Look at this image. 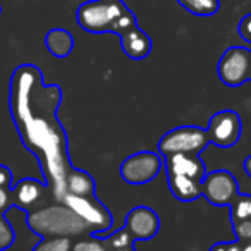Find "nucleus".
<instances>
[{
	"label": "nucleus",
	"mask_w": 251,
	"mask_h": 251,
	"mask_svg": "<svg viewBox=\"0 0 251 251\" xmlns=\"http://www.w3.org/2000/svg\"><path fill=\"white\" fill-rule=\"evenodd\" d=\"M208 251H230V243H217Z\"/></svg>",
	"instance_id": "a878e982"
},
{
	"label": "nucleus",
	"mask_w": 251,
	"mask_h": 251,
	"mask_svg": "<svg viewBox=\"0 0 251 251\" xmlns=\"http://www.w3.org/2000/svg\"><path fill=\"white\" fill-rule=\"evenodd\" d=\"M248 81H251V73H250V79H248Z\"/></svg>",
	"instance_id": "2f4dec72"
},
{
	"label": "nucleus",
	"mask_w": 251,
	"mask_h": 251,
	"mask_svg": "<svg viewBox=\"0 0 251 251\" xmlns=\"http://www.w3.org/2000/svg\"><path fill=\"white\" fill-rule=\"evenodd\" d=\"M179 5L198 18H208L219 12L220 0H177Z\"/></svg>",
	"instance_id": "dca6fc26"
},
{
	"label": "nucleus",
	"mask_w": 251,
	"mask_h": 251,
	"mask_svg": "<svg viewBox=\"0 0 251 251\" xmlns=\"http://www.w3.org/2000/svg\"><path fill=\"white\" fill-rule=\"evenodd\" d=\"M43 191H45V186L40 181H36V179H23L14 188H11L12 201L18 206H21V208H29V206L40 201Z\"/></svg>",
	"instance_id": "f8f14e48"
},
{
	"label": "nucleus",
	"mask_w": 251,
	"mask_h": 251,
	"mask_svg": "<svg viewBox=\"0 0 251 251\" xmlns=\"http://www.w3.org/2000/svg\"><path fill=\"white\" fill-rule=\"evenodd\" d=\"M124 229L134 241H150L160 229V219L148 206H134L124 220Z\"/></svg>",
	"instance_id": "1a4fd4ad"
},
{
	"label": "nucleus",
	"mask_w": 251,
	"mask_h": 251,
	"mask_svg": "<svg viewBox=\"0 0 251 251\" xmlns=\"http://www.w3.org/2000/svg\"><path fill=\"white\" fill-rule=\"evenodd\" d=\"M76 21L88 33H114L117 36L138 25L136 16L122 0H88L77 7Z\"/></svg>",
	"instance_id": "f257e3e1"
},
{
	"label": "nucleus",
	"mask_w": 251,
	"mask_h": 251,
	"mask_svg": "<svg viewBox=\"0 0 251 251\" xmlns=\"http://www.w3.org/2000/svg\"><path fill=\"white\" fill-rule=\"evenodd\" d=\"M217 73L227 86L236 88L244 84L251 73V50L244 47H229L220 57Z\"/></svg>",
	"instance_id": "39448f33"
},
{
	"label": "nucleus",
	"mask_w": 251,
	"mask_h": 251,
	"mask_svg": "<svg viewBox=\"0 0 251 251\" xmlns=\"http://www.w3.org/2000/svg\"><path fill=\"white\" fill-rule=\"evenodd\" d=\"M205 131L212 145L219 148H230L241 138V119L234 110H220L210 117Z\"/></svg>",
	"instance_id": "0eeeda50"
},
{
	"label": "nucleus",
	"mask_w": 251,
	"mask_h": 251,
	"mask_svg": "<svg viewBox=\"0 0 251 251\" xmlns=\"http://www.w3.org/2000/svg\"><path fill=\"white\" fill-rule=\"evenodd\" d=\"M103 243L107 246V251H112V250H121V248H127V246H134L136 241L133 239L129 232L126 229H121L117 232L110 234V236L103 237Z\"/></svg>",
	"instance_id": "6ab92c4d"
},
{
	"label": "nucleus",
	"mask_w": 251,
	"mask_h": 251,
	"mask_svg": "<svg viewBox=\"0 0 251 251\" xmlns=\"http://www.w3.org/2000/svg\"><path fill=\"white\" fill-rule=\"evenodd\" d=\"M243 244V251H251V241H248V243H241Z\"/></svg>",
	"instance_id": "c85d7f7f"
},
{
	"label": "nucleus",
	"mask_w": 251,
	"mask_h": 251,
	"mask_svg": "<svg viewBox=\"0 0 251 251\" xmlns=\"http://www.w3.org/2000/svg\"><path fill=\"white\" fill-rule=\"evenodd\" d=\"M122 52L133 60H143L151 52V40L141 28L133 26L119 35Z\"/></svg>",
	"instance_id": "9b49d317"
},
{
	"label": "nucleus",
	"mask_w": 251,
	"mask_h": 251,
	"mask_svg": "<svg viewBox=\"0 0 251 251\" xmlns=\"http://www.w3.org/2000/svg\"><path fill=\"white\" fill-rule=\"evenodd\" d=\"M28 227L40 237L77 236L86 230V224L69 206H50L35 213H28Z\"/></svg>",
	"instance_id": "f03ea898"
},
{
	"label": "nucleus",
	"mask_w": 251,
	"mask_h": 251,
	"mask_svg": "<svg viewBox=\"0 0 251 251\" xmlns=\"http://www.w3.org/2000/svg\"><path fill=\"white\" fill-rule=\"evenodd\" d=\"M64 193L74 196H95V181L90 174L83 171H67L64 179ZM62 193V195H64Z\"/></svg>",
	"instance_id": "4468645a"
},
{
	"label": "nucleus",
	"mask_w": 251,
	"mask_h": 251,
	"mask_svg": "<svg viewBox=\"0 0 251 251\" xmlns=\"http://www.w3.org/2000/svg\"><path fill=\"white\" fill-rule=\"evenodd\" d=\"M71 251H107L103 239H97V237H88V239H81L71 246Z\"/></svg>",
	"instance_id": "412c9836"
},
{
	"label": "nucleus",
	"mask_w": 251,
	"mask_h": 251,
	"mask_svg": "<svg viewBox=\"0 0 251 251\" xmlns=\"http://www.w3.org/2000/svg\"><path fill=\"white\" fill-rule=\"evenodd\" d=\"M244 172H246L248 177L251 179V155L250 157H246V160H244Z\"/></svg>",
	"instance_id": "bb28decb"
},
{
	"label": "nucleus",
	"mask_w": 251,
	"mask_h": 251,
	"mask_svg": "<svg viewBox=\"0 0 251 251\" xmlns=\"http://www.w3.org/2000/svg\"><path fill=\"white\" fill-rule=\"evenodd\" d=\"M71 246H73L71 237H45L36 244L33 251H71Z\"/></svg>",
	"instance_id": "a211bd4d"
},
{
	"label": "nucleus",
	"mask_w": 251,
	"mask_h": 251,
	"mask_svg": "<svg viewBox=\"0 0 251 251\" xmlns=\"http://www.w3.org/2000/svg\"><path fill=\"white\" fill-rule=\"evenodd\" d=\"M165 171L167 174L174 176H186L195 181H203L206 176V169L203 160L198 155L189 153H172L165 157Z\"/></svg>",
	"instance_id": "9d476101"
},
{
	"label": "nucleus",
	"mask_w": 251,
	"mask_h": 251,
	"mask_svg": "<svg viewBox=\"0 0 251 251\" xmlns=\"http://www.w3.org/2000/svg\"><path fill=\"white\" fill-rule=\"evenodd\" d=\"M14 239H16L14 229L7 222L4 213H0V251H5L7 248H11Z\"/></svg>",
	"instance_id": "aec40b11"
},
{
	"label": "nucleus",
	"mask_w": 251,
	"mask_h": 251,
	"mask_svg": "<svg viewBox=\"0 0 251 251\" xmlns=\"http://www.w3.org/2000/svg\"><path fill=\"white\" fill-rule=\"evenodd\" d=\"M162 158L153 151H138L121 164V177L133 186H141L155 179L160 172Z\"/></svg>",
	"instance_id": "423d86ee"
},
{
	"label": "nucleus",
	"mask_w": 251,
	"mask_h": 251,
	"mask_svg": "<svg viewBox=\"0 0 251 251\" xmlns=\"http://www.w3.org/2000/svg\"><path fill=\"white\" fill-rule=\"evenodd\" d=\"M232 229H234V236H236V239L239 241V243H248V241H251V219L232 222Z\"/></svg>",
	"instance_id": "4be33fe9"
},
{
	"label": "nucleus",
	"mask_w": 251,
	"mask_h": 251,
	"mask_svg": "<svg viewBox=\"0 0 251 251\" xmlns=\"http://www.w3.org/2000/svg\"><path fill=\"white\" fill-rule=\"evenodd\" d=\"M210 145L206 131L196 126H181L169 131L158 141V153L167 157L172 153L200 155Z\"/></svg>",
	"instance_id": "7ed1b4c3"
},
{
	"label": "nucleus",
	"mask_w": 251,
	"mask_h": 251,
	"mask_svg": "<svg viewBox=\"0 0 251 251\" xmlns=\"http://www.w3.org/2000/svg\"><path fill=\"white\" fill-rule=\"evenodd\" d=\"M45 47L53 57L66 59L74 49V40L67 29L53 28L45 35Z\"/></svg>",
	"instance_id": "2eb2a0df"
},
{
	"label": "nucleus",
	"mask_w": 251,
	"mask_h": 251,
	"mask_svg": "<svg viewBox=\"0 0 251 251\" xmlns=\"http://www.w3.org/2000/svg\"><path fill=\"white\" fill-rule=\"evenodd\" d=\"M12 203V195L9 188H0V213H4Z\"/></svg>",
	"instance_id": "b1692460"
},
{
	"label": "nucleus",
	"mask_w": 251,
	"mask_h": 251,
	"mask_svg": "<svg viewBox=\"0 0 251 251\" xmlns=\"http://www.w3.org/2000/svg\"><path fill=\"white\" fill-rule=\"evenodd\" d=\"M237 33L244 42L251 43V14H246L237 25Z\"/></svg>",
	"instance_id": "5701e85b"
},
{
	"label": "nucleus",
	"mask_w": 251,
	"mask_h": 251,
	"mask_svg": "<svg viewBox=\"0 0 251 251\" xmlns=\"http://www.w3.org/2000/svg\"><path fill=\"white\" fill-rule=\"evenodd\" d=\"M112 251H134V246H127V248H121V250H112Z\"/></svg>",
	"instance_id": "c756f323"
},
{
	"label": "nucleus",
	"mask_w": 251,
	"mask_h": 251,
	"mask_svg": "<svg viewBox=\"0 0 251 251\" xmlns=\"http://www.w3.org/2000/svg\"><path fill=\"white\" fill-rule=\"evenodd\" d=\"M230 251H243V244H241L239 241H236V243H230Z\"/></svg>",
	"instance_id": "cd10ccee"
},
{
	"label": "nucleus",
	"mask_w": 251,
	"mask_h": 251,
	"mask_svg": "<svg viewBox=\"0 0 251 251\" xmlns=\"http://www.w3.org/2000/svg\"><path fill=\"white\" fill-rule=\"evenodd\" d=\"M167 182L171 193L179 200V201H195L201 196V182L195 181L191 177H186V176H174L167 174Z\"/></svg>",
	"instance_id": "ddd939ff"
},
{
	"label": "nucleus",
	"mask_w": 251,
	"mask_h": 251,
	"mask_svg": "<svg viewBox=\"0 0 251 251\" xmlns=\"http://www.w3.org/2000/svg\"><path fill=\"white\" fill-rule=\"evenodd\" d=\"M201 195L215 206H229L237 196V181L229 171H213L203 177Z\"/></svg>",
	"instance_id": "6e6552de"
},
{
	"label": "nucleus",
	"mask_w": 251,
	"mask_h": 251,
	"mask_svg": "<svg viewBox=\"0 0 251 251\" xmlns=\"http://www.w3.org/2000/svg\"><path fill=\"white\" fill-rule=\"evenodd\" d=\"M0 14H2V5H0Z\"/></svg>",
	"instance_id": "7c9ffc66"
},
{
	"label": "nucleus",
	"mask_w": 251,
	"mask_h": 251,
	"mask_svg": "<svg viewBox=\"0 0 251 251\" xmlns=\"http://www.w3.org/2000/svg\"><path fill=\"white\" fill-rule=\"evenodd\" d=\"M0 188H12V172L5 165H0Z\"/></svg>",
	"instance_id": "393cba45"
},
{
	"label": "nucleus",
	"mask_w": 251,
	"mask_h": 251,
	"mask_svg": "<svg viewBox=\"0 0 251 251\" xmlns=\"http://www.w3.org/2000/svg\"><path fill=\"white\" fill-rule=\"evenodd\" d=\"M230 222L251 219V195H239L230 203Z\"/></svg>",
	"instance_id": "f3484780"
},
{
	"label": "nucleus",
	"mask_w": 251,
	"mask_h": 251,
	"mask_svg": "<svg viewBox=\"0 0 251 251\" xmlns=\"http://www.w3.org/2000/svg\"><path fill=\"white\" fill-rule=\"evenodd\" d=\"M62 201L86 224L91 234L107 230L112 226V215L108 213L107 206L101 205L95 196H74L69 193H64Z\"/></svg>",
	"instance_id": "20e7f679"
}]
</instances>
